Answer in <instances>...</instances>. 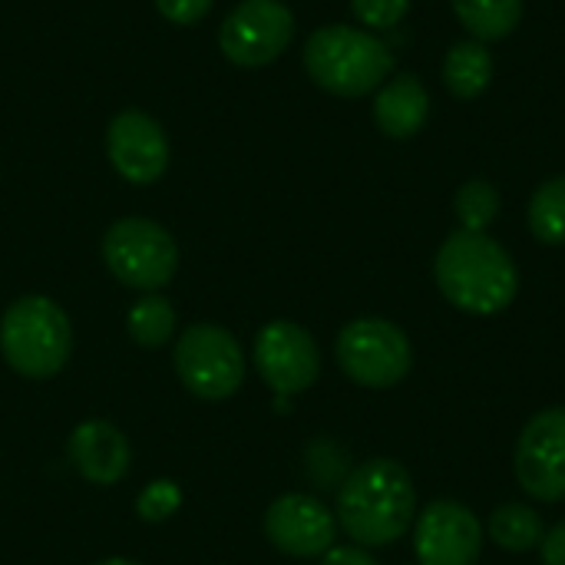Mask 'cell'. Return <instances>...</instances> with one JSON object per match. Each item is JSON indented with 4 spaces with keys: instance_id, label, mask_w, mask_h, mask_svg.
<instances>
[{
    "instance_id": "19",
    "label": "cell",
    "mask_w": 565,
    "mask_h": 565,
    "mask_svg": "<svg viewBox=\"0 0 565 565\" xmlns=\"http://www.w3.org/2000/svg\"><path fill=\"white\" fill-rule=\"evenodd\" d=\"M526 222L536 242L543 245H565V175L546 179L526 209Z\"/></svg>"
},
{
    "instance_id": "26",
    "label": "cell",
    "mask_w": 565,
    "mask_h": 565,
    "mask_svg": "<svg viewBox=\"0 0 565 565\" xmlns=\"http://www.w3.org/2000/svg\"><path fill=\"white\" fill-rule=\"evenodd\" d=\"M321 565H381L364 546H331L324 556H321Z\"/></svg>"
},
{
    "instance_id": "2",
    "label": "cell",
    "mask_w": 565,
    "mask_h": 565,
    "mask_svg": "<svg viewBox=\"0 0 565 565\" xmlns=\"http://www.w3.org/2000/svg\"><path fill=\"white\" fill-rule=\"evenodd\" d=\"M440 295L463 315L490 318L507 311L520 291V271L510 252L487 232L457 228L434 258Z\"/></svg>"
},
{
    "instance_id": "6",
    "label": "cell",
    "mask_w": 565,
    "mask_h": 565,
    "mask_svg": "<svg viewBox=\"0 0 565 565\" xmlns=\"http://www.w3.org/2000/svg\"><path fill=\"white\" fill-rule=\"evenodd\" d=\"M103 258L116 281L146 295L166 288L179 271V245L152 218L113 222L103 238Z\"/></svg>"
},
{
    "instance_id": "13",
    "label": "cell",
    "mask_w": 565,
    "mask_h": 565,
    "mask_svg": "<svg viewBox=\"0 0 565 565\" xmlns=\"http://www.w3.org/2000/svg\"><path fill=\"white\" fill-rule=\"evenodd\" d=\"M113 169L132 185H152L169 169V139L162 126L139 109H122L106 129Z\"/></svg>"
},
{
    "instance_id": "17",
    "label": "cell",
    "mask_w": 565,
    "mask_h": 565,
    "mask_svg": "<svg viewBox=\"0 0 565 565\" xmlns=\"http://www.w3.org/2000/svg\"><path fill=\"white\" fill-rule=\"evenodd\" d=\"M450 3L463 30L480 43L510 36L523 20V0H450Z\"/></svg>"
},
{
    "instance_id": "11",
    "label": "cell",
    "mask_w": 565,
    "mask_h": 565,
    "mask_svg": "<svg viewBox=\"0 0 565 565\" xmlns=\"http://www.w3.org/2000/svg\"><path fill=\"white\" fill-rule=\"evenodd\" d=\"M483 523L457 500H434L414 520L417 565H477L483 553Z\"/></svg>"
},
{
    "instance_id": "12",
    "label": "cell",
    "mask_w": 565,
    "mask_h": 565,
    "mask_svg": "<svg viewBox=\"0 0 565 565\" xmlns=\"http://www.w3.org/2000/svg\"><path fill=\"white\" fill-rule=\"evenodd\" d=\"M265 536L295 559H318L338 540V516L308 493H285L265 513Z\"/></svg>"
},
{
    "instance_id": "4",
    "label": "cell",
    "mask_w": 565,
    "mask_h": 565,
    "mask_svg": "<svg viewBox=\"0 0 565 565\" xmlns=\"http://www.w3.org/2000/svg\"><path fill=\"white\" fill-rule=\"evenodd\" d=\"M73 351V324L66 311L46 295L17 298L0 318V354L30 381L60 374Z\"/></svg>"
},
{
    "instance_id": "21",
    "label": "cell",
    "mask_w": 565,
    "mask_h": 565,
    "mask_svg": "<svg viewBox=\"0 0 565 565\" xmlns=\"http://www.w3.org/2000/svg\"><path fill=\"white\" fill-rule=\"evenodd\" d=\"M500 189L490 182V179H467L457 195H454V212H457V222L460 228L467 232H487L497 215H500Z\"/></svg>"
},
{
    "instance_id": "14",
    "label": "cell",
    "mask_w": 565,
    "mask_h": 565,
    "mask_svg": "<svg viewBox=\"0 0 565 565\" xmlns=\"http://www.w3.org/2000/svg\"><path fill=\"white\" fill-rule=\"evenodd\" d=\"M70 463L93 487H116L132 463V447L126 434L109 420H86L70 434Z\"/></svg>"
},
{
    "instance_id": "1",
    "label": "cell",
    "mask_w": 565,
    "mask_h": 565,
    "mask_svg": "<svg viewBox=\"0 0 565 565\" xmlns=\"http://www.w3.org/2000/svg\"><path fill=\"white\" fill-rule=\"evenodd\" d=\"M334 516L354 546L377 550L404 540L417 520V490L407 467L391 457L354 467L338 487Z\"/></svg>"
},
{
    "instance_id": "22",
    "label": "cell",
    "mask_w": 565,
    "mask_h": 565,
    "mask_svg": "<svg viewBox=\"0 0 565 565\" xmlns=\"http://www.w3.org/2000/svg\"><path fill=\"white\" fill-rule=\"evenodd\" d=\"M179 507H182V490L175 480H152L136 500V513L146 523H166L179 513Z\"/></svg>"
},
{
    "instance_id": "5",
    "label": "cell",
    "mask_w": 565,
    "mask_h": 565,
    "mask_svg": "<svg viewBox=\"0 0 565 565\" xmlns=\"http://www.w3.org/2000/svg\"><path fill=\"white\" fill-rule=\"evenodd\" d=\"M338 364L358 387H397L414 367V344L387 318H354L341 328L334 344Z\"/></svg>"
},
{
    "instance_id": "16",
    "label": "cell",
    "mask_w": 565,
    "mask_h": 565,
    "mask_svg": "<svg viewBox=\"0 0 565 565\" xmlns=\"http://www.w3.org/2000/svg\"><path fill=\"white\" fill-rule=\"evenodd\" d=\"M493 53L480 40H460L444 56V86L450 96L470 103L480 99L493 83Z\"/></svg>"
},
{
    "instance_id": "9",
    "label": "cell",
    "mask_w": 565,
    "mask_h": 565,
    "mask_svg": "<svg viewBox=\"0 0 565 565\" xmlns=\"http://www.w3.org/2000/svg\"><path fill=\"white\" fill-rule=\"evenodd\" d=\"M255 367L265 384L275 391L278 407H288V397L308 391L321 374V354L315 338L295 321H268L255 334Z\"/></svg>"
},
{
    "instance_id": "10",
    "label": "cell",
    "mask_w": 565,
    "mask_h": 565,
    "mask_svg": "<svg viewBox=\"0 0 565 565\" xmlns=\"http://www.w3.org/2000/svg\"><path fill=\"white\" fill-rule=\"evenodd\" d=\"M516 483L540 503L565 500V407H546L523 427L513 450Z\"/></svg>"
},
{
    "instance_id": "23",
    "label": "cell",
    "mask_w": 565,
    "mask_h": 565,
    "mask_svg": "<svg viewBox=\"0 0 565 565\" xmlns=\"http://www.w3.org/2000/svg\"><path fill=\"white\" fill-rule=\"evenodd\" d=\"M411 3L414 0H351V10L367 30H391L411 13Z\"/></svg>"
},
{
    "instance_id": "3",
    "label": "cell",
    "mask_w": 565,
    "mask_h": 565,
    "mask_svg": "<svg viewBox=\"0 0 565 565\" xmlns=\"http://www.w3.org/2000/svg\"><path fill=\"white\" fill-rule=\"evenodd\" d=\"M394 63L397 60L381 36L348 23L318 26L305 43V70L311 83L341 99L381 89L391 79Z\"/></svg>"
},
{
    "instance_id": "24",
    "label": "cell",
    "mask_w": 565,
    "mask_h": 565,
    "mask_svg": "<svg viewBox=\"0 0 565 565\" xmlns=\"http://www.w3.org/2000/svg\"><path fill=\"white\" fill-rule=\"evenodd\" d=\"M215 0H156L159 13L169 20V23H179V26H192L199 23L209 10H212Z\"/></svg>"
},
{
    "instance_id": "15",
    "label": "cell",
    "mask_w": 565,
    "mask_h": 565,
    "mask_svg": "<svg viewBox=\"0 0 565 565\" xmlns=\"http://www.w3.org/2000/svg\"><path fill=\"white\" fill-rule=\"evenodd\" d=\"M430 119V93L417 73L391 76L374 96V122L391 139L417 136Z\"/></svg>"
},
{
    "instance_id": "27",
    "label": "cell",
    "mask_w": 565,
    "mask_h": 565,
    "mask_svg": "<svg viewBox=\"0 0 565 565\" xmlns=\"http://www.w3.org/2000/svg\"><path fill=\"white\" fill-rule=\"evenodd\" d=\"M96 565H139V563H132V559H103V563H96Z\"/></svg>"
},
{
    "instance_id": "7",
    "label": "cell",
    "mask_w": 565,
    "mask_h": 565,
    "mask_svg": "<svg viewBox=\"0 0 565 565\" xmlns=\"http://www.w3.org/2000/svg\"><path fill=\"white\" fill-rule=\"evenodd\" d=\"M175 374L202 401H228L245 381L238 338L222 324H192L175 341Z\"/></svg>"
},
{
    "instance_id": "8",
    "label": "cell",
    "mask_w": 565,
    "mask_h": 565,
    "mask_svg": "<svg viewBox=\"0 0 565 565\" xmlns=\"http://www.w3.org/2000/svg\"><path fill=\"white\" fill-rule=\"evenodd\" d=\"M295 36V13L281 0H242L218 30V46L235 66L275 63Z\"/></svg>"
},
{
    "instance_id": "20",
    "label": "cell",
    "mask_w": 565,
    "mask_h": 565,
    "mask_svg": "<svg viewBox=\"0 0 565 565\" xmlns=\"http://www.w3.org/2000/svg\"><path fill=\"white\" fill-rule=\"evenodd\" d=\"M126 331L139 348H162L175 334V308L162 295H146L129 308Z\"/></svg>"
},
{
    "instance_id": "25",
    "label": "cell",
    "mask_w": 565,
    "mask_h": 565,
    "mask_svg": "<svg viewBox=\"0 0 565 565\" xmlns=\"http://www.w3.org/2000/svg\"><path fill=\"white\" fill-rule=\"evenodd\" d=\"M540 559L543 565H565V520L556 523L553 530H546V536L540 543Z\"/></svg>"
},
{
    "instance_id": "18",
    "label": "cell",
    "mask_w": 565,
    "mask_h": 565,
    "mask_svg": "<svg viewBox=\"0 0 565 565\" xmlns=\"http://www.w3.org/2000/svg\"><path fill=\"white\" fill-rule=\"evenodd\" d=\"M487 533L490 540L507 550V553H530V550H540L546 530H543V516L526 507V503H503L490 513V523H487Z\"/></svg>"
}]
</instances>
